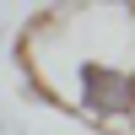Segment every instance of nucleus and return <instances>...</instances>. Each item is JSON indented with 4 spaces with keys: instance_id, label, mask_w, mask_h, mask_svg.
Here are the masks:
<instances>
[{
    "instance_id": "1",
    "label": "nucleus",
    "mask_w": 135,
    "mask_h": 135,
    "mask_svg": "<svg viewBox=\"0 0 135 135\" xmlns=\"http://www.w3.org/2000/svg\"><path fill=\"white\" fill-rule=\"evenodd\" d=\"M22 65L49 103L103 135H135V11L81 6L38 16L22 32Z\"/></svg>"
}]
</instances>
